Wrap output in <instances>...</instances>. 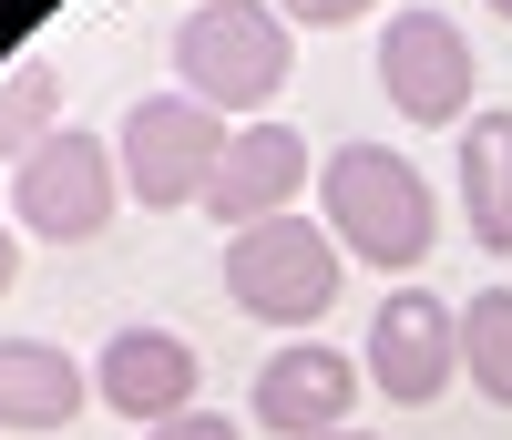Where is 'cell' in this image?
I'll return each instance as SVG.
<instances>
[{
    "label": "cell",
    "instance_id": "6da1fadb",
    "mask_svg": "<svg viewBox=\"0 0 512 440\" xmlns=\"http://www.w3.org/2000/svg\"><path fill=\"white\" fill-rule=\"evenodd\" d=\"M318 226L338 236V256H359L379 277H410L441 236V205H431V174L400 144H338L318 164Z\"/></svg>",
    "mask_w": 512,
    "mask_h": 440
},
{
    "label": "cell",
    "instance_id": "7a4b0ae2",
    "mask_svg": "<svg viewBox=\"0 0 512 440\" xmlns=\"http://www.w3.org/2000/svg\"><path fill=\"white\" fill-rule=\"evenodd\" d=\"M297 72V41L277 21V0H195L175 31V93L205 113H267Z\"/></svg>",
    "mask_w": 512,
    "mask_h": 440
},
{
    "label": "cell",
    "instance_id": "3957f363",
    "mask_svg": "<svg viewBox=\"0 0 512 440\" xmlns=\"http://www.w3.org/2000/svg\"><path fill=\"white\" fill-rule=\"evenodd\" d=\"M338 236L318 215H277V226H246L226 246V297L246 307L256 328H318L338 307Z\"/></svg>",
    "mask_w": 512,
    "mask_h": 440
},
{
    "label": "cell",
    "instance_id": "277c9868",
    "mask_svg": "<svg viewBox=\"0 0 512 440\" xmlns=\"http://www.w3.org/2000/svg\"><path fill=\"white\" fill-rule=\"evenodd\" d=\"M236 123H216L195 93H144V103H123V195L154 205V215H175V205H205V174H216Z\"/></svg>",
    "mask_w": 512,
    "mask_h": 440
},
{
    "label": "cell",
    "instance_id": "5b68a950",
    "mask_svg": "<svg viewBox=\"0 0 512 440\" xmlns=\"http://www.w3.org/2000/svg\"><path fill=\"white\" fill-rule=\"evenodd\" d=\"M11 215H21V236H41V246L103 236L113 226V144L82 134V123H62L41 154L11 164Z\"/></svg>",
    "mask_w": 512,
    "mask_h": 440
},
{
    "label": "cell",
    "instance_id": "8992f818",
    "mask_svg": "<svg viewBox=\"0 0 512 440\" xmlns=\"http://www.w3.org/2000/svg\"><path fill=\"white\" fill-rule=\"evenodd\" d=\"M379 93L400 123H472V41L451 11H390L379 21Z\"/></svg>",
    "mask_w": 512,
    "mask_h": 440
},
{
    "label": "cell",
    "instance_id": "52a82bcc",
    "mask_svg": "<svg viewBox=\"0 0 512 440\" xmlns=\"http://www.w3.org/2000/svg\"><path fill=\"white\" fill-rule=\"evenodd\" d=\"M369 389L379 400H400V410H431L451 369H461V318H451V297L431 287H390L379 297V318H369Z\"/></svg>",
    "mask_w": 512,
    "mask_h": 440
},
{
    "label": "cell",
    "instance_id": "ba28073f",
    "mask_svg": "<svg viewBox=\"0 0 512 440\" xmlns=\"http://www.w3.org/2000/svg\"><path fill=\"white\" fill-rule=\"evenodd\" d=\"M318 185V164H308V134L297 123H236L216 174H205V215L216 226H277V215H297V195Z\"/></svg>",
    "mask_w": 512,
    "mask_h": 440
},
{
    "label": "cell",
    "instance_id": "9c48e42d",
    "mask_svg": "<svg viewBox=\"0 0 512 440\" xmlns=\"http://www.w3.org/2000/svg\"><path fill=\"white\" fill-rule=\"evenodd\" d=\"M195 389H205V359H195L175 328H113L103 359H93V400H103L113 420H134V430L185 420Z\"/></svg>",
    "mask_w": 512,
    "mask_h": 440
},
{
    "label": "cell",
    "instance_id": "30bf717a",
    "mask_svg": "<svg viewBox=\"0 0 512 440\" xmlns=\"http://www.w3.org/2000/svg\"><path fill=\"white\" fill-rule=\"evenodd\" d=\"M349 410H359V359L349 348L297 338V348H277L256 369V420L277 440H328V430H349Z\"/></svg>",
    "mask_w": 512,
    "mask_h": 440
},
{
    "label": "cell",
    "instance_id": "8fae6325",
    "mask_svg": "<svg viewBox=\"0 0 512 440\" xmlns=\"http://www.w3.org/2000/svg\"><path fill=\"white\" fill-rule=\"evenodd\" d=\"M93 400V369L52 338H0V430H62Z\"/></svg>",
    "mask_w": 512,
    "mask_h": 440
},
{
    "label": "cell",
    "instance_id": "7c38bea8",
    "mask_svg": "<svg viewBox=\"0 0 512 440\" xmlns=\"http://www.w3.org/2000/svg\"><path fill=\"white\" fill-rule=\"evenodd\" d=\"M451 174H461V226L482 256H512V113H472L451 134Z\"/></svg>",
    "mask_w": 512,
    "mask_h": 440
},
{
    "label": "cell",
    "instance_id": "4fadbf2b",
    "mask_svg": "<svg viewBox=\"0 0 512 440\" xmlns=\"http://www.w3.org/2000/svg\"><path fill=\"white\" fill-rule=\"evenodd\" d=\"M62 134V62L52 52H21L0 62V164H21Z\"/></svg>",
    "mask_w": 512,
    "mask_h": 440
},
{
    "label": "cell",
    "instance_id": "5bb4252c",
    "mask_svg": "<svg viewBox=\"0 0 512 440\" xmlns=\"http://www.w3.org/2000/svg\"><path fill=\"white\" fill-rule=\"evenodd\" d=\"M461 379H472L492 410H512V287L461 297Z\"/></svg>",
    "mask_w": 512,
    "mask_h": 440
},
{
    "label": "cell",
    "instance_id": "9a60e30c",
    "mask_svg": "<svg viewBox=\"0 0 512 440\" xmlns=\"http://www.w3.org/2000/svg\"><path fill=\"white\" fill-rule=\"evenodd\" d=\"M379 0H277V21L287 31H338V21H369Z\"/></svg>",
    "mask_w": 512,
    "mask_h": 440
},
{
    "label": "cell",
    "instance_id": "2e32d148",
    "mask_svg": "<svg viewBox=\"0 0 512 440\" xmlns=\"http://www.w3.org/2000/svg\"><path fill=\"white\" fill-rule=\"evenodd\" d=\"M144 440H236V420H216V410H185V420H164V430H144Z\"/></svg>",
    "mask_w": 512,
    "mask_h": 440
},
{
    "label": "cell",
    "instance_id": "e0dca14e",
    "mask_svg": "<svg viewBox=\"0 0 512 440\" xmlns=\"http://www.w3.org/2000/svg\"><path fill=\"white\" fill-rule=\"evenodd\" d=\"M11 277H21V226H0V297H11Z\"/></svg>",
    "mask_w": 512,
    "mask_h": 440
},
{
    "label": "cell",
    "instance_id": "ac0fdd59",
    "mask_svg": "<svg viewBox=\"0 0 512 440\" xmlns=\"http://www.w3.org/2000/svg\"><path fill=\"white\" fill-rule=\"evenodd\" d=\"M482 11H502V21H512V0H482Z\"/></svg>",
    "mask_w": 512,
    "mask_h": 440
},
{
    "label": "cell",
    "instance_id": "d6986e66",
    "mask_svg": "<svg viewBox=\"0 0 512 440\" xmlns=\"http://www.w3.org/2000/svg\"><path fill=\"white\" fill-rule=\"evenodd\" d=\"M328 440H369V430H328Z\"/></svg>",
    "mask_w": 512,
    "mask_h": 440
}]
</instances>
